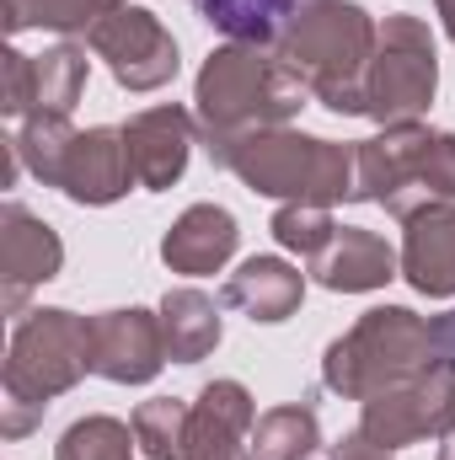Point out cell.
<instances>
[{
  "label": "cell",
  "mask_w": 455,
  "mask_h": 460,
  "mask_svg": "<svg viewBox=\"0 0 455 460\" xmlns=\"http://www.w3.org/2000/svg\"><path fill=\"white\" fill-rule=\"evenodd\" d=\"M311 102L306 81L279 59V49L263 43H220L199 65L193 81V118L210 161H220L236 139L257 128L295 123V113Z\"/></svg>",
  "instance_id": "obj_1"
},
{
  "label": "cell",
  "mask_w": 455,
  "mask_h": 460,
  "mask_svg": "<svg viewBox=\"0 0 455 460\" xmlns=\"http://www.w3.org/2000/svg\"><path fill=\"white\" fill-rule=\"evenodd\" d=\"M375 43H380V22L364 5H353V0H306L273 49L327 113L364 118V81H370Z\"/></svg>",
  "instance_id": "obj_2"
},
{
  "label": "cell",
  "mask_w": 455,
  "mask_h": 460,
  "mask_svg": "<svg viewBox=\"0 0 455 460\" xmlns=\"http://www.w3.org/2000/svg\"><path fill=\"white\" fill-rule=\"evenodd\" d=\"M215 166H226L230 177H241V188L279 199V204L333 209V204H348V193H353V145L306 134L295 123L257 128V134L236 139Z\"/></svg>",
  "instance_id": "obj_3"
},
{
  "label": "cell",
  "mask_w": 455,
  "mask_h": 460,
  "mask_svg": "<svg viewBox=\"0 0 455 460\" xmlns=\"http://www.w3.org/2000/svg\"><path fill=\"white\" fill-rule=\"evenodd\" d=\"M348 204H380L407 220L424 204H455V134L429 123H391L353 145Z\"/></svg>",
  "instance_id": "obj_4"
},
{
  "label": "cell",
  "mask_w": 455,
  "mask_h": 460,
  "mask_svg": "<svg viewBox=\"0 0 455 460\" xmlns=\"http://www.w3.org/2000/svg\"><path fill=\"white\" fill-rule=\"evenodd\" d=\"M440 358L434 322L413 305H375L322 353V385L343 402H370L386 385L413 380Z\"/></svg>",
  "instance_id": "obj_5"
},
{
  "label": "cell",
  "mask_w": 455,
  "mask_h": 460,
  "mask_svg": "<svg viewBox=\"0 0 455 460\" xmlns=\"http://www.w3.org/2000/svg\"><path fill=\"white\" fill-rule=\"evenodd\" d=\"M92 375V316H76L65 305H38L11 327L0 391L5 402L49 407L54 396L76 391Z\"/></svg>",
  "instance_id": "obj_6"
},
{
  "label": "cell",
  "mask_w": 455,
  "mask_h": 460,
  "mask_svg": "<svg viewBox=\"0 0 455 460\" xmlns=\"http://www.w3.org/2000/svg\"><path fill=\"white\" fill-rule=\"evenodd\" d=\"M440 92V49L424 16H386L380 22V43L370 59V81H364V118H375L380 128L391 123H424Z\"/></svg>",
  "instance_id": "obj_7"
},
{
  "label": "cell",
  "mask_w": 455,
  "mask_h": 460,
  "mask_svg": "<svg viewBox=\"0 0 455 460\" xmlns=\"http://www.w3.org/2000/svg\"><path fill=\"white\" fill-rule=\"evenodd\" d=\"M359 434L380 450H407L424 439H451L455 434V364L434 358L402 385L375 391L359 402Z\"/></svg>",
  "instance_id": "obj_8"
},
{
  "label": "cell",
  "mask_w": 455,
  "mask_h": 460,
  "mask_svg": "<svg viewBox=\"0 0 455 460\" xmlns=\"http://www.w3.org/2000/svg\"><path fill=\"white\" fill-rule=\"evenodd\" d=\"M86 43H92V54L108 65V75H113L123 92H161V86H172L177 70H183L177 38H172L166 22H161L156 11H145V5L113 11Z\"/></svg>",
  "instance_id": "obj_9"
},
{
  "label": "cell",
  "mask_w": 455,
  "mask_h": 460,
  "mask_svg": "<svg viewBox=\"0 0 455 460\" xmlns=\"http://www.w3.org/2000/svg\"><path fill=\"white\" fill-rule=\"evenodd\" d=\"M65 268V241L43 215H32L27 204H5L0 209V305L5 316H27V295L43 289L49 279H59Z\"/></svg>",
  "instance_id": "obj_10"
},
{
  "label": "cell",
  "mask_w": 455,
  "mask_h": 460,
  "mask_svg": "<svg viewBox=\"0 0 455 460\" xmlns=\"http://www.w3.org/2000/svg\"><path fill=\"white\" fill-rule=\"evenodd\" d=\"M166 369V332L161 311L113 305L92 316V375L113 385H150Z\"/></svg>",
  "instance_id": "obj_11"
},
{
  "label": "cell",
  "mask_w": 455,
  "mask_h": 460,
  "mask_svg": "<svg viewBox=\"0 0 455 460\" xmlns=\"http://www.w3.org/2000/svg\"><path fill=\"white\" fill-rule=\"evenodd\" d=\"M123 145H129L134 182L145 193H166L188 172V155L199 145V118L188 113V108H177V102L139 108V113L123 123Z\"/></svg>",
  "instance_id": "obj_12"
},
{
  "label": "cell",
  "mask_w": 455,
  "mask_h": 460,
  "mask_svg": "<svg viewBox=\"0 0 455 460\" xmlns=\"http://www.w3.org/2000/svg\"><path fill=\"white\" fill-rule=\"evenodd\" d=\"M70 204H86V209H108L118 204L134 182V166H129V145H123V128L113 123H97V128H81L70 139V155L59 166V182H54Z\"/></svg>",
  "instance_id": "obj_13"
},
{
  "label": "cell",
  "mask_w": 455,
  "mask_h": 460,
  "mask_svg": "<svg viewBox=\"0 0 455 460\" xmlns=\"http://www.w3.org/2000/svg\"><path fill=\"white\" fill-rule=\"evenodd\" d=\"M306 273H311V284H322L333 295H375L391 279H402V252L380 230L338 226V235L306 262Z\"/></svg>",
  "instance_id": "obj_14"
},
{
  "label": "cell",
  "mask_w": 455,
  "mask_h": 460,
  "mask_svg": "<svg viewBox=\"0 0 455 460\" xmlns=\"http://www.w3.org/2000/svg\"><path fill=\"white\" fill-rule=\"evenodd\" d=\"M252 429H257L252 391L241 380H210L193 396L183 460H252Z\"/></svg>",
  "instance_id": "obj_15"
},
{
  "label": "cell",
  "mask_w": 455,
  "mask_h": 460,
  "mask_svg": "<svg viewBox=\"0 0 455 460\" xmlns=\"http://www.w3.org/2000/svg\"><path fill=\"white\" fill-rule=\"evenodd\" d=\"M241 246V226L226 204H188L166 235H161V262L172 273H188V279H204V273H220Z\"/></svg>",
  "instance_id": "obj_16"
},
{
  "label": "cell",
  "mask_w": 455,
  "mask_h": 460,
  "mask_svg": "<svg viewBox=\"0 0 455 460\" xmlns=\"http://www.w3.org/2000/svg\"><path fill=\"white\" fill-rule=\"evenodd\" d=\"M402 279L429 295H455V204H424L402 220Z\"/></svg>",
  "instance_id": "obj_17"
},
{
  "label": "cell",
  "mask_w": 455,
  "mask_h": 460,
  "mask_svg": "<svg viewBox=\"0 0 455 460\" xmlns=\"http://www.w3.org/2000/svg\"><path fill=\"white\" fill-rule=\"evenodd\" d=\"M306 279L295 262L284 257H246L236 273L226 279V305H236L246 322H263V327H279L300 311L306 300Z\"/></svg>",
  "instance_id": "obj_18"
},
{
  "label": "cell",
  "mask_w": 455,
  "mask_h": 460,
  "mask_svg": "<svg viewBox=\"0 0 455 460\" xmlns=\"http://www.w3.org/2000/svg\"><path fill=\"white\" fill-rule=\"evenodd\" d=\"M161 332H166V358L172 364H199L210 358L220 338H226V322H220V300L183 284V289H166L161 295Z\"/></svg>",
  "instance_id": "obj_19"
},
{
  "label": "cell",
  "mask_w": 455,
  "mask_h": 460,
  "mask_svg": "<svg viewBox=\"0 0 455 460\" xmlns=\"http://www.w3.org/2000/svg\"><path fill=\"white\" fill-rule=\"evenodd\" d=\"M129 0H5V32H59V38H92L113 11Z\"/></svg>",
  "instance_id": "obj_20"
},
{
  "label": "cell",
  "mask_w": 455,
  "mask_h": 460,
  "mask_svg": "<svg viewBox=\"0 0 455 460\" xmlns=\"http://www.w3.org/2000/svg\"><path fill=\"white\" fill-rule=\"evenodd\" d=\"M317 450H322V418L311 402H284L257 412L252 460H311Z\"/></svg>",
  "instance_id": "obj_21"
},
{
  "label": "cell",
  "mask_w": 455,
  "mask_h": 460,
  "mask_svg": "<svg viewBox=\"0 0 455 460\" xmlns=\"http://www.w3.org/2000/svg\"><path fill=\"white\" fill-rule=\"evenodd\" d=\"M306 0H199V16L210 27H220L230 43H263L273 49L284 38V27L295 22Z\"/></svg>",
  "instance_id": "obj_22"
},
{
  "label": "cell",
  "mask_w": 455,
  "mask_h": 460,
  "mask_svg": "<svg viewBox=\"0 0 455 460\" xmlns=\"http://www.w3.org/2000/svg\"><path fill=\"white\" fill-rule=\"evenodd\" d=\"M76 134H81V128H70V113H49V108H32V113L22 118V128H16L11 139H16V155H22V166H27V172H32L43 188H54Z\"/></svg>",
  "instance_id": "obj_23"
},
{
  "label": "cell",
  "mask_w": 455,
  "mask_h": 460,
  "mask_svg": "<svg viewBox=\"0 0 455 460\" xmlns=\"http://www.w3.org/2000/svg\"><path fill=\"white\" fill-rule=\"evenodd\" d=\"M188 418H193V402L183 396H150L134 407V439H139V456L145 460H183L188 450Z\"/></svg>",
  "instance_id": "obj_24"
},
{
  "label": "cell",
  "mask_w": 455,
  "mask_h": 460,
  "mask_svg": "<svg viewBox=\"0 0 455 460\" xmlns=\"http://www.w3.org/2000/svg\"><path fill=\"white\" fill-rule=\"evenodd\" d=\"M134 450H139L134 423L108 418V412H92V418H76L59 434L54 460H134Z\"/></svg>",
  "instance_id": "obj_25"
},
{
  "label": "cell",
  "mask_w": 455,
  "mask_h": 460,
  "mask_svg": "<svg viewBox=\"0 0 455 460\" xmlns=\"http://www.w3.org/2000/svg\"><path fill=\"white\" fill-rule=\"evenodd\" d=\"M38 59V108H49V113H76V102H81V92H86V49L81 43H54V49H43V54H32Z\"/></svg>",
  "instance_id": "obj_26"
},
{
  "label": "cell",
  "mask_w": 455,
  "mask_h": 460,
  "mask_svg": "<svg viewBox=\"0 0 455 460\" xmlns=\"http://www.w3.org/2000/svg\"><path fill=\"white\" fill-rule=\"evenodd\" d=\"M268 230H273V241H279L284 252H295V257L311 262V257L338 235V220H333V209H317V204H279L273 220H268Z\"/></svg>",
  "instance_id": "obj_27"
},
{
  "label": "cell",
  "mask_w": 455,
  "mask_h": 460,
  "mask_svg": "<svg viewBox=\"0 0 455 460\" xmlns=\"http://www.w3.org/2000/svg\"><path fill=\"white\" fill-rule=\"evenodd\" d=\"M32 108H38V59L11 43L0 49V113L22 123Z\"/></svg>",
  "instance_id": "obj_28"
},
{
  "label": "cell",
  "mask_w": 455,
  "mask_h": 460,
  "mask_svg": "<svg viewBox=\"0 0 455 460\" xmlns=\"http://www.w3.org/2000/svg\"><path fill=\"white\" fill-rule=\"evenodd\" d=\"M327 460H391V450L370 445V439H364V434L353 429V434H343L338 445H333V456H327Z\"/></svg>",
  "instance_id": "obj_29"
},
{
  "label": "cell",
  "mask_w": 455,
  "mask_h": 460,
  "mask_svg": "<svg viewBox=\"0 0 455 460\" xmlns=\"http://www.w3.org/2000/svg\"><path fill=\"white\" fill-rule=\"evenodd\" d=\"M434 348H440V358H445V364H455V311L434 316Z\"/></svg>",
  "instance_id": "obj_30"
},
{
  "label": "cell",
  "mask_w": 455,
  "mask_h": 460,
  "mask_svg": "<svg viewBox=\"0 0 455 460\" xmlns=\"http://www.w3.org/2000/svg\"><path fill=\"white\" fill-rule=\"evenodd\" d=\"M434 16H440V27H445V38L455 43V0H434Z\"/></svg>",
  "instance_id": "obj_31"
},
{
  "label": "cell",
  "mask_w": 455,
  "mask_h": 460,
  "mask_svg": "<svg viewBox=\"0 0 455 460\" xmlns=\"http://www.w3.org/2000/svg\"><path fill=\"white\" fill-rule=\"evenodd\" d=\"M434 460H455V434L445 439V445H440V456H434Z\"/></svg>",
  "instance_id": "obj_32"
}]
</instances>
